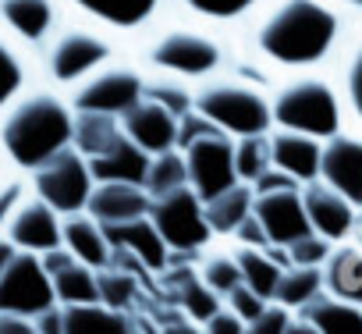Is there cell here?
<instances>
[{
	"instance_id": "5b68a950",
	"label": "cell",
	"mask_w": 362,
	"mask_h": 334,
	"mask_svg": "<svg viewBox=\"0 0 362 334\" xmlns=\"http://www.w3.org/2000/svg\"><path fill=\"white\" fill-rule=\"evenodd\" d=\"M192 107L206 114L224 135L242 139V135H263L274 128V110H270V82L252 79L238 64L224 75H214L196 86Z\"/></svg>"
},
{
	"instance_id": "5bb4252c",
	"label": "cell",
	"mask_w": 362,
	"mask_h": 334,
	"mask_svg": "<svg viewBox=\"0 0 362 334\" xmlns=\"http://www.w3.org/2000/svg\"><path fill=\"white\" fill-rule=\"evenodd\" d=\"M68 15L71 11L64 0H0V25L33 54L43 50V43L61 29Z\"/></svg>"
},
{
	"instance_id": "7a4b0ae2",
	"label": "cell",
	"mask_w": 362,
	"mask_h": 334,
	"mask_svg": "<svg viewBox=\"0 0 362 334\" xmlns=\"http://www.w3.org/2000/svg\"><path fill=\"white\" fill-rule=\"evenodd\" d=\"M132 57L146 71L174 75L199 86L238 64V43H235V33L228 29L167 11L156 25H149L132 43Z\"/></svg>"
},
{
	"instance_id": "7402d4cb",
	"label": "cell",
	"mask_w": 362,
	"mask_h": 334,
	"mask_svg": "<svg viewBox=\"0 0 362 334\" xmlns=\"http://www.w3.org/2000/svg\"><path fill=\"white\" fill-rule=\"evenodd\" d=\"M149 207H153V200H149L146 185H132V182H96L86 210H89L103 228H114V224L146 217Z\"/></svg>"
},
{
	"instance_id": "bcb514c9",
	"label": "cell",
	"mask_w": 362,
	"mask_h": 334,
	"mask_svg": "<svg viewBox=\"0 0 362 334\" xmlns=\"http://www.w3.org/2000/svg\"><path fill=\"white\" fill-rule=\"evenodd\" d=\"M203 334H245V320L228 306H221L210 320H203Z\"/></svg>"
},
{
	"instance_id": "f907efd6",
	"label": "cell",
	"mask_w": 362,
	"mask_h": 334,
	"mask_svg": "<svg viewBox=\"0 0 362 334\" xmlns=\"http://www.w3.org/2000/svg\"><path fill=\"white\" fill-rule=\"evenodd\" d=\"M0 334H40L33 316H15V313H0Z\"/></svg>"
},
{
	"instance_id": "60d3db41",
	"label": "cell",
	"mask_w": 362,
	"mask_h": 334,
	"mask_svg": "<svg viewBox=\"0 0 362 334\" xmlns=\"http://www.w3.org/2000/svg\"><path fill=\"white\" fill-rule=\"evenodd\" d=\"M33 196V182L18 167H4L0 171V231L11 224V217L18 214V207Z\"/></svg>"
},
{
	"instance_id": "4dcf8cb0",
	"label": "cell",
	"mask_w": 362,
	"mask_h": 334,
	"mask_svg": "<svg viewBox=\"0 0 362 334\" xmlns=\"http://www.w3.org/2000/svg\"><path fill=\"white\" fill-rule=\"evenodd\" d=\"M139 320L132 313L110 309L107 302L64 306V334H135Z\"/></svg>"
},
{
	"instance_id": "484cf974",
	"label": "cell",
	"mask_w": 362,
	"mask_h": 334,
	"mask_svg": "<svg viewBox=\"0 0 362 334\" xmlns=\"http://www.w3.org/2000/svg\"><path fill=\"white\" fill-rule=\"evenodd\" d=\"M323 292L362 306V246L355 238L337 242L323 263Z\"/></svg>"
},
{
	"instance_id": "ba28073f",
	"label": "cell",
	"mask_w": 362,
	"mask_h": 334,
	"mask_svg": "<svg viewBox=\"0 0 362 334\" xmlns=\"http://www.w3.org/2000/svg\"><path fill=\"white\" fill-rule=\"evenodd\" d=\"M29 182H33V196L50 203L61 217L82 214L89 207V196L96 185V178L89 171V160L75 146H64L50 160H43L36 171H29Z\"/></svg>"
},
{
	"instance_id": "ffe728a7",
	"label": "cell",
	"mask_w": 362,
	"mask_h": 334,
	"mask_svg": "<svg viewBox=\"0 0 362 334\" xmlns=\"http://www.w3.org/2000/svg\"><path fill=\"white\" fill-rule=\"evenodd\" d=\"M50 281H54V295L57 306H86V302H100V277L93 267L78 263L64 246L50 249L40 256Z\"/></svg>"
},
{
	"instance_id": "8992f818",
	"label": "cell",
	"mask_w": 362,
	"mask_h": 334,
	"mask_svg": "<svg viewBox=\"0 0 362 334\" xmlns=\"http://www.w3.org/2000/svg\"><path fill=\"white\" fill-rule=\"evenodd\" d=\"M270 110H274L277 128L305 132L316 139H330L334 132H341L348 125L330 68L274 79L270 82Z\"/></svg>"
},
{
	"instance_id": "836d02e7",
	"label": "cell",
	"mask_w": 362,
	"mask_h": 334,
	"mask_svg": "<svg viewBox=\"0 0 362 334\" xmlns=\"http://www.w3.org/2000/svg\"><path fill=\"white\" fill-rule=\"evenodd\" d=\"M320 292H323V267H298V263H288V267L281 270L274 302H281V306H288L291 313H298V309H305Z\"/></svg>"
},
{
	"instance_id": "f546056e",
	"label": "cell",
	"mask_w": 362,
	"mask_h": 334,
	"mask_svg": "<svg viewBox=\"0 0 362 334\" xmlns=\"http://www.w3.org/2000/svg\"><path fill=\"white\" fill-rule=\"evenodd\" d=\"M124 125L117 114H96V110H75V135H71V146L93 160V156H103L107 149H114L121 139H124Z\"/></svg>"
},
{
	"instance_id": "1f68e13d",
	"label": "cell",
	"mask_w": 362,
	"mask_h": 334,
	"mask_svg": "<svg viewBox=\"0 0 362 334\" xmlns=\"http://www.w3.org/2000/svg\"><path fill=\"white\" fill-rule=\"evenodd\" d=\"M298 316H305L320 334H362V306H351L327 292H320L305 309H298Z\"/></svg>"
},
{
	"instance_id": "74e56055",
	"label": "cell",
	"mask_w": 362,
	"mask_h": 334,
	"mask_svg": "<svg viewBox=\"0 0 362 334\" xmlns=\"http://www.w3.org/2000/svg\"><path fill=\"white\" fill-rule=\"evenodd\" d=\"M221 299L231 292V288H238L242 284V270H238V260H235V253H231V246H224L221 242V249L217 246H210L203 256H199V270H196Z\"/></svg>"
},
{
	"instance_id": "11a10c76",
	"label": "cell",
	"mask_w": 362,
	"mask_h": 334,
	"mask_svg": "<svg viewBox=\"0 0 362 334\" xmlns=\"http://www.w3.org/2000/svg\"><path fill=\"white\" fill-rule=\"evenodd\" d=\"M351 238L362 246V210H358V221H355V231H351Z\"/></svg>"
},
{
	"instance_id": "44dd1931",
	"label": "cell",
	"mask_w": 362,
	"mask_h": 334,
	"mask_svg": "<svg viewBox=\"0 0 362 334\" xmlns=\"http://www.w3.org/2000/svg\"><path fill=\"white\" fill-rule=\"evenodd\" d=\"M121 125L128 132V139L135 146H142L149 156L177 149V114H170L167 107L153 103V100H139L132 110L121 114Z\"/></svg>"
},
{
	"instance_id": "7bdbcfd3",
	"label": "cell",
	"mask_w": 362,
	"mask_h": 334,
	"mask_svg": "<svg viewBox=\"0 0 362 334\" xmlns=\"http://www.w3.org/2000/svg\"><path fill=\"white\" fill-rule=\"evenodd\" d=\"M291 309L288 306H281V302H267V309L256 316V320H249L245 323V334H284L288 330V323H291Z\"/></svg>"
},
{
	"instance_id": "52a82bcc",
	"label": "cell",
	"mask_w": 362,
	"mask_h": 334,
	"mask_svg": "<svg viewBox=\"0 0 362 334\" xmlns=\"http://www.w3.org/2000/svg\"><path fill=\"white\" fill-rule=\"evenodd\" d=\"M149 221L156 224V231L163 235V242L170 246L174 260L177 256H192L199 260L210 246H217L221 238L214 235L210 221H206V210H203V200L185 185L170 196H160L153 200L149 207Z\"/></svg>"
},
{
	"instance_id": "b9f144b4",
	"label": "cell",
	"mask_w": 362,
	"mask_h": 334,
	"mask_svg": "<svg viewBox=\"0 0 362 334\" xmlns=\"http://www.w3.org/2000/svg\"><path fill=\"white\" fill-rule=\"evenodd\" d=\"M330 249H334V242H327L323 235L309 231V235H302L298 242H291L284 253H288V263H298V267H323L327 256H330Z\"/></svg>"
},
{
	"instance_id": "db71d44e",
	"label": "cell",
	"mask_w": 362,
	"mask_h": 334,
	"mask_svg": "<svg viewBox=\"0 0 362 334\" xmlns=\"http://www.w3.org/2000/svg\"><path fill=\"white\" fill-rule=\"evenodd\" d=\"M341 8H348L351 15H362V0H337Z\"/></svg>"
},
{
	"instance_id": "8d00e7d4",
	"label": "cell",
	"mask_w": 362,
	"mask_h": 334,
	"mask_svg": "<svg viewBox=\"0 0 362 334\" xmlns=\"http://www.w3.org/2000/svg\"><path fill=\"white\" fill-rule=\"evenodd\" d=\"M185 185H189V167H185V153L181 149H167V153L149 156V171H146L149 200L170 196V192L185 189Z\"/></svg>"
},
{
	"instance_id": "c3c4849f",
	"label": "cell",
	"mask_w": 362,
	"mask_h": 334,
	"mask_svg": "<svg viewBox=\"0 0 362 334\" xmlns=\"http://www.w3.org/2000/svg\"><path fill=\"white\" fill-rule=\"evenodd\" d=\"M153 334H203V323H196L192 316H185L181 309H174L170 316H163V320L156 323Z\"/></svg>"
},
{
	"instance_id": "d590c367",
	"label": "cell",
	"mask_w": 362,
	"mask_h": 334,
	"mask_svg": "<svg viewBox=\"0 0 362 334\" xmlns=\"http://www.w3.org/2000/svg\"><path fill=\"white\" fill-rule=\"evenodd\" d=\"M174 292H177V309L185 313V316H192L196 323H203V320H210L221 306H224V299L196 274V270H181V277H177V284H174Z\"/></svg>"
},
{
	"instance_id": "ee69618b",
	"label": "cell",
	"mask_w": 362,
	"mask_h": 334,
	"mask_svg": "<svg viewBox=\"0 0 362 334\" xmlns=\"http://www.w3.org/2000/svg\"><path fill=\"white\" fill-rule=\"evenodd\" d=\"M224 306H228L231 313H238V316L249 323V320H256V316L267 309V299L256 295L249 284H238V288H231V292L224 295Z\"/></svg>"
},
{
	"instance_id": "9a60e30c",
	"label": "cell",
	"mask_w": 362,
	"mask_h": 334,
	"mask_svg": "<svg viewBox=\"0 0 362 334\" xmlns=\"http://www.w3.org/2000/svg\"><path fill=\"white\" fill-rule=\"evenodd\" d=\"M302 207L309 217V228L316 235H323L327 242H348L358 221V207H351L337 189H330L323 178L302 182Z\"/></svg>"
},
{
	"instance_id": "f6af8a7d",
	"label": "cell",
	"mask_w": 362,
	"mask_h": 334,
	"mask_svg": "<svg viewBox=\"0 0 362 334\" xmlns=\"http://www.w3.org/2000/svg\"><path fill=\"white\" fill-rule=\"evenodd\" d=\"M228 242H235V246H252V249H270V238H267V231H263V224H259L256 214H249V217L231 231Z\"/></svg>"
},
{
	"instance_id": "30bf717a",
	"label": "cell",
	"mask_w": 362,
	"mask_h": 334,
	"mask_svg": "<svg viewBox=\"0 0 362 334\" xmlns=\"http://www.w3.org/2000/svg\"><path fill=\"white\" fill-rule=\"evenodd\" d=\"M57 306L54 281L36 253H15L8 270L0 274V313L15 316H40L43 309Z\"/></svg>"
},
{
	"instance_id": "83f0119b",
	"label": "cell",
	"mask_w": 362,
	"mask_h": 334,
	"mask_svg": "<svg viewBox=\"0 0 362 334\" xmlns=\"http://www.w3.org/2000/svg\"><path fill=\"white\" fill-rule=\"evenodd\" d=\"M231 253H235V260H238L242 284H249L256 295H263L267 302H274L281 270L288 267V253L277 249V246H270V249H252V246H235V242H231Z\"/></svg>"
},
{
	"instance_id": "d4e9b609",
	"label": "cell",
	"mask_w": 362,
	"mask_h": 334,
	"mask_svg": "<svg viewBox=\"0 0 362 334\" xmlns=\"http://www.w3.org/2000/svg\"><path fill=\"white\" fill-rule=\"evenodd\" d=\"M40 75L36 54L0 25V114H4Z\"/></svg>"
},
{
	"instance_id": "7c38bea8",
	"label": "cell",
	"mask_w": 362,
	"mask_h": 334,
	"mask_svg": "<svg viewBox=\"0 0 362 334\" xmlns=\"http://www.w3.org/2000/svg\"><path fill=\"white\" fill-rule=\"evenodd\" d=\"M64 4L71 15L89 18L128 43H135L149 25L167 15V0H64Z\"/></svg>"
},
{
	"instance_id": "ab89813d",
	"label": "cell",
	"mask_w": 362,
	"mask_h": 334,
	"mask_svg": "<svg viewBox=\"0 0 362 334\" xmlns=\"http://www.w3.org/2000/svg\"><path fill=\"white\" fill-rule=\"evenodd\" d=\"M267 167H274L270 163V132L235 139V171H238V182L252 185Z\"/></svg>"
},
{
	"instance_id": "e0dca14e",
	"label": "cell",
	"mask_w": 362,
	"mask_h": 334,
	"mask_svg": "<svg viewBox=\"0 0 362 334\" xmlns=\"http://www.w3.org/2000/svg\"><path fill=\"white\" fill-rule=\"evenodd\" d=\"M107 238H110L114 253L128 256V260H132L135 267H142L146 274H163L167 267H174V253H170V246L163 242V235L156 231V224L149 221V214L107 228Z\"/></svg>"
},
{
	"instance_id": "6f0895ef",
	"label": "cell",
	"mask_w": 362,
	"mask_h": 334,
	"mask_svg": "<svg viewBox=\"0 0 362 334\" xmlns=\"http://www.w3.org/2000/svg\"><path fill=\"white\" fill-rule=\"evenodd\" d=\"M135 334H146V330H142V323H139V327H135Z\"/></svg>"
},
{
	"instance_id": "f5cc1de1",
	"label": "cell",
	"mask_w": 362,
	"mask_h": 334,
	"mask_svg": "<svg viewBox=\"0 0 362 334\" xmlns=\"http://www.w3.org/2000/svg\"><path fill=\"white\" fill-rule=\"evenodd\" d=\"M284 334H320V330H316V327H313V323H309V320H305V316H298V313H295V316H291V323H288V330H284Z\"/></svg>"
},
{
	"instance_id": "d6986e66",
	"label": "cell",
	"mask_w": 362,
	"mask_h": 334,
	"mask_svg": "<svg viewBox=\"0 0 362 334\" xmlns=\"http://www.w3.org/2000/svg\"><path fill=\"white\" fill-rule=\"evenodd\" d=\"M320 160H323V139L291 132V128H270V163L277 171L291 175L298 185L320 178Z\"/></svg>"
},
{
	"instance_id": "2e32d148",
	"label": "cell",
	"mask_w": 362,
	"mask_h": 334,
	"mask_svg": "<svg viewBox=\"0 0 362 334\" xmlns=\"http://www.w3.org/2000/svg\"><path fill=\"white\" fill-rule=\"evenodd\" d=\"M252 214L259 217L270 246L288 249L291 242H298L302 235H309V217L302 207V185L298 189H281V192H263L252 203Z\"/></svg>"
},
{
	"instance_id": "681fc988",
	"label": "cell",
	"mask_w": 362,
	"mask_h": 334,
	"mask_svg": "<svg viewBox=\"0 0 362 334\" xmlns=\"http://www.w3.org/2000/svg\"><path fill=\"white\" fill-rule=\"evenodd\" d=\"M33 320H36L40 334H64V306H50V309H43Z\"/></svg>"
},
{
	"instance_id": "7dc6e473",
	"label": "cell",
	"mask_w": 362,
	"mask_h": 334,
	"mask_svg": "<svg viewBox=\"0 0 362 334\" xmlns=\"http://www.w3.org/2000/svg\"><path fill=\"white\" fill-rule=\"evenodd\" d=\"M281 189H298V182L284 171H277V167H267V171L252 182V192L263 196V192H281Z\"/></svg>"
},
{
	"instance_id": "4fadbf2b",
	"label": "cell",
	"mask_w": 362,
	"mask_h": 334,
	"mask_svg": "<svg viewBox=\"0 0 362 334\" xmlns=\"http://www.w3.org/2000/svg\"><path fill=\"white\" fill-rule=\"evenodd\" d=\"M320 178L337 189L351 207L362 210V132L344 125L330 139H323V160H320Z\"/></svg>"
},
{
	"instance_id": "d6a6232c",
	"label": "cell",
	"mask_w": 362,
	"mask_h": 334,
	"mask_svg": "<svg viewBox=\"0 0 362 334\" xmlns=\"http://www.w3.org/2000/svg\"><path fill=\"white\" fill-rule=\"evenodd\" d=\"M252 203H256V192H252V185H245V182H238V185L224 189L221 196L206 200L203 210H206V221H210L214 235H217L221 242L231 238V231L252 214Z\"/></svg>"
},
{
	"instance_id": "3957f363",
	"label": "cell",
	"mask_w": 362,
	"mask_h": 334,
	"mask_svg": "<svg viewBox=\"0 0 362 334\" xmlns=\"http://www.w3.org/2000/svg\"><path fill=\"white\" fill-rule=\"evenodd\" d=\"M75 107L64 89L50 82H33L4 114H0V153L8 167L36 171L57 149L71 146Z\"/></svg>"
},
{
	"instance_id": "e575fe53",
	"label": "cell",
	"mask_w": 362,
	"mask_h": 334,
	"mask_svg": "<svg viewBox=\"0 0 362 334\" xmlns=\"http://www.w3.org/2000/svg\"><path fill=\"white\" fill-rule=\"evenodd\" d=\"M139 274H146V270H128V267H121L117 260H110V267H103V270H96V277H100V302H107L110 309H121V313H132L135 309V302H139Z\"/></svg>"
},
{
	"instance_id": "816d5d0a",
	"label": "cell",
	"mask_w": 362,
	"mask_h": 334,
	"mask_svg": "<svg viewBox=\"0 0 362 334\" xmlns=\"http://www.w3.org/2000/svg\"><path fill=\"white\" fill-rule=\"evenodd\" d=\"M15 253H18V249H15V242H11L4 231H0V274L8 270V263L15 260Z\"/></svg>"
},
{
	"instance_id": "6da1fadb",
	"label": "cell",
	"mask_w": 362,
	"mask_h": 334,
	"mask_svg": "<svg viewBox=\"0 0 362 334\" xmlns=\"http://www.w3.org/2000/svg\"><path fill=\"white\" fill-rule=\"evenodd\" d=\"M355 15L337 0H263V8L235 33L238 61L263 79L327 71L351 29Z\"/></svg>"
},
{
	"instance_id": "277c9868",
	"label": "cell",
	"mask_w": 362,
	"mask_h": 334,
	"mask_svg": "<svg viewBox=\"0 0 362 334\" xmlns=\"http://www.w3.org/2000/svg\"><path fill=\"white\" fill-rule=\"evenodd\" d=\"M124 47H128V40H121L117 33H110L89 18L68 15L61 22V29L36 54V64H40L43 82L71 93L82 79H89L103 64L124 57Z\"/></svg>"
},
{
	"instance_id": "9f6ffc18",
	"label": "cell",
	"mask_w": 362,
	"mask_h": 334,
	"mask_svg": "<svg viewBox=\"0 0 362 334\" xmlns=\"http://www.w3.org/2000/svg\"><path fill=\"white\" fill-rule=\"evenodd\" d=\"M4 167H8V163H4V153H0V171H4Z\"/></svg>"
},
{
	"instance_id": "8fae6325",
	"label": "cell",
	"mask_w": 362,
	"mask_h": 334,
	"mask_svg": "<svg viewBox=\"0 0 362 334\" xmlns=\"http://www.w3.org/2000/svg\"><path fill=\"white\" fill-rule=\"evenodd\" d=\"M185 167H189V189L206 203L214 196H221L224 189L238 185V171H235V139L224 132H210L196 142H189L185 149Z\"/></svg>"
},
{
	"instance_id": "4316f807",
	"label": "cell",
	"mask_w": 362,
	"mask_h": 334,
	"mask_svg": "<svg viewBox=\"0 0 362 334\" xmlns=\"http://www.w3.org/2000/svg\"><path fill=\"white\" fill-rule=\"evenodd\" d=\"M263 8V0H167L170 15H185L228 33H238L256 11Z\"/></svg>"
},
{
	"instance_id": "f1b7e54d",
	"label": "cell",
	"mask_w": 362,
	"mask_h": 334,
	"mask_svg": "<svg viewBox=\"0 0 362 334\" xmlns=\"http://www.w3.org/2000/svg\"><path fill=\"white\" fill-rule=\"evenodd\" d=\"M89 171H93L96 182H132V185H146L149 153L124 135L114 149H107L103 156H93V160H89Z\"/></svg>"
},
{
	"instance_id": "cb8c5ba5",
	"label": "cell",
	"mask_w": 362,
	"mask_h": 334,
	"mask_svg": "<svg viewBox=\"0 0 362 334\" xmlns=\"http://www.w3.org/2000/svg\"><path fill=\"white\" fill-rule=\"evenodd\" d=\"M61 246H64L78 263H86V267H93V270H103V267H110V260H114V246H110V238H107V228H103L89 210L61 217Z\"/></svg>"
},
{
	"instance_id": "603a6c76",
	"label": "cell",
	"mask_w": 362,
	"mask_h": 334,
	"mask_svg": "<svg viewBox=\"0 0 362 334\" xmlns=\"http://www.w3.org/2000/svg\"><path fill=\"white\" fill-rule=\"evenodd\" d=\"M330 75L337 82L348 125L362 132V15H355V22L348 29V40H344L337 61L330 64Z\"/></svg>"
},
{
	"instance_id": "ac0fdd59",
	"label": "cell",
	"mask_w": 362,
	"mask_h": 334,
	"mask_svg": "<svg viewBox=\"0 0 362 334\" xmlns=\"http://www.w3.org/2000/svg\"><path fill=\"white\" fill-rule=\"evenodd\" d=\"M4 235L15 242V249L43 256L61 246V214L40 196H29L11 217V224L4 228Z\"/></svg>"
},
{
	"instance_id": "f35d334b",
	"label": "cell",
	"mask_w": 362,
	"mask_h": 334,
	"mask_svg": "<svg viewBox=\"0 0 362 334\" xmlns=\"http://www.w3.org/2000/svg\"><path fill=\"white\" fill-rule=\"evenodd\" d=\"M192 93H196V86L185 82V79L160 75V71H146V89H142V96L153 100V103H160V107H167V110L177 114V117L185 114V110H192Z\"/></svg>"
},
{
	"instance_id": "9c48e42d",
	"label": "cell",
	"mask_w": 362,
	"mask_h": 334,
	"mask_svg": "<svg viewBox=\"0 0 362 334\" xmlns=\"http://www.w3.org/2000/svg\"><path fill=\"white\" fill-rule=\"evenodd\" d=\"M142 89H146V68L124 54L110 64H103L100 71H93L89 79H82L68 100L75 110H96V114H124L132 110L139 100H142Z\"/></svg>"
}]
</instances>
